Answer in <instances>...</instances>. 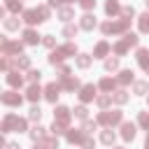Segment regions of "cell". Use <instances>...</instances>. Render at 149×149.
<instances>
[{
    "label": "cell",
    "instance_id": "obj_1",
    "mask_svg": "<svg viewBox=\"0 0 149 149\" xmlns=\"http://www.w3.org/2000/svg\"><path fill=\"white\" fill-rule=\"evenodd\" d=\"M9 128L23 130V128H26V123H23L21 119H16V116H7V119H5V123H2V130H9Z\"/></svg>",
    "mask_w": 149,
    "mask_h": 149
},
{
    "label": "cell",
    "instance_id": "obj_2",
    "mask_svg": "<svg viewBox=\"0 0 149 149\" xmlns=\"http://www.w3.org/2000/svg\"><path fill=\"white\" fill-rule=\"evenodd\" d=\"M2 102H5V105H19V102H21V95H16V93H5V95H2Z\"/></svg>",
    "mask_w": 149,
    "mask_h": 149
},
{
    "label": "cell",
    "instance_id": "obj_3",
    "mask_svg": "<svg viewBox=\"0 0 149 149\" xmlns=\"http://www.w3.org/2000/svg\"><path fill=\"white\" fill-rule=\"evenodd\" d=\"M58 91H61V86L49 84V86H47V98H49V100H56V98H58Z\"/></svg>",
    "mask_w": 149,
    "mask_h": 149
},
{
    "label": "cell",
    "instance_id": "obj_4",
    "mask_svg": "<svg viewBox=\"0 0 149 149\" xmlns=\"http://www.w3.org/2000/svg\"><path fill=\"white\" fill-rule=\"evenodd\" d=\"M119 119H121L119 112H114V114H102V116H100V121H105V123H116Z\"/></svg>",
    "mask_w": 149,
    "mask_h": 149
},
{
    "label": "cell",
    "instance_id": "obj_5",
    "mask_svg": "<svg viewBox=\"0 0 149 149\" xmlns=\"http://www.w3.org/2000/svg\"><path fill=\"white\" fill-rule=\"evenodd\" d=\"M123 137H126V140H133V137H135V126H133V123H126V126H123Z\"/></svg>",
    "mask_w": 149,
    "mask_h": 149
},
{
    "label": "cell",
    "instance_id": "obj_6",
    "mask_svg": "<svg viewBox=\"0 0 149 149\" xmlns=\"http://www.w3.org/2000/svg\"><path fill=\"white\" fill-rule=\"evenodd\" d=\"M93 93H95V88H93V86H84V88H81V100H91V98H93Z\"/></svg>",
    "mask_w": 149,
    "mask_h": 149
},
{
    "label": "cell",
    "instance_id": "obj_7",
    "mask_svg": "<svg viewBox=\"0 0 149 149\" xmlns=\"http://www.w3.org/2000/svg\"><path fill=\"white\" fill-rule=\"evenodd\" d=\"M81 26H84V28H86V30H88V28H93V26H95V19H93V16H91V14H86V16H84V19H81Z\"/></svg>",
    "mask_w": 149,
    "mask_h": 149
},
{
    "label": "cell",
    "instance_id": "obj_8",
    "mask_svg": "<svg viewBox=\"0 0 149 149\" xmlns=\"http://www.w3.org/2000/svg\"><path fill=\"white\" fill-rule=\"evenodd\" d=\"M56 116H58L61 123H65V121H68V109H65V107H58V109H56Z\"/></svg>",
    "mask_w": 149,
    "mask_h": 149
},
{
    "label": "cell",
    "instance_id": "obj_9",
    "mask_svg": "<svg viewBox=\"0 0 149 149\" xmlns=\"http://www.w3.org/2000/svg\"><path fill=\"white\" fill-rule=\"evenodd\" d=\"M23 37H26V42H28V44H35V42H37V35H35L33 30H26V33H23Z\"/></svg>",
    "mask_w": 149,
    "mask_h": 149
},
{
    "label": "cell",
    "instance_id": "obj_10",
    "mask_svg": "<svg viewBox=\"0 0 149 149\" xmlns=\"http://www.w3.org/2000/svg\"><path fill=\"white\" fill-rule=\"evenodd\" d=\"M137 56H140V63H142L144 68H149V58H147V56H149V51H144V49H140V54H137Z\"/></svg>",
    "mask_w": 149,
    "mask_h": 149
},
{
    "label": "cell",
    "instance_id": "obj_11",
    "mask_svg": "<svg viewBox=\"0 0 149 149\" xmlns=\"http://www.w3.org/2000/svg\"><path fill=\"white\" fill-rule=\"evenodd\" d=\"M105 9H107V14H116V12H119V5H116V2H114V0H109V2H107V7H105Z\"/></svg>",
    "mask_w": 149,
    "mask_h": 149
},
{
    "label": "cell",
    "instance_id": "obj_12",
    "mask_svg": "<svg viewBox=\"0 0 149 149\" xmlns=\"http://www.w3.org/2000/svg\"><path fill=\"white\" fill-rule=\"evenodd\" d=\"M7 81H9V84H12V86H19V84H21V77H19V74H16V72H12V74H9V77H7Z\"/></svg>",
    "mask_w": 149,
    "mask_h": 149
},
{
    "label": "cell",
    "instance_id": "obj_13",
    "mask_svg": "<svg viewBox=\"0 0 149 149\" xmlns=\"http://www.w3.org/2000/svg\"><path fill=\"white\" fill-rule=\"evenodd\" d=\"M28 98H30V100H37V98H40V88H37V86H30V88H28Z\"/></svg>",
    "mask_w": 149,
    "mask_h": 149
},
{
    "label": "cell",
    "instance_id": "obj_14",
    "mask_svg": "<svg viewBox=\"0 0 149 149\" xmlns=\"http://www.w3.org/2000/svg\"><path fill=\"white\" fill-rule=\"evenodd\" d=\"M30 135H33V140H40V137H44V128H40V126H37V128H33V133H30Z\"/></svg>",
    "mask_w": 149,
    "mask_h": 149
},
{
    "label": "cell",
    "instance_id": "obj_15",
    "mask_svg": "<svg viewBox=\"0 0 149 149\" xmlns=\"http://www.w3.org/2000/svg\"><path fill=\"white\" fill-rule=\"evenodd\" d=\"M51 133H54V135H61V133H63V123H61V121H58V123L54 121V126H51Z\"/></svg>",
    "mask_w": 149,
    "mask_h": 149
},
{
    "label": "cell",
    "instance_id": "obj_16",
    "mask_svg": "<svg viewBox=\"0 0 149 149\" xmlns=\"http://www.w3.org/2000/svg\"><path fill=\"white\" fill-rule=\"evenodd\" d=\"M7 7H9L12 12H19V7H21V2H19V0H7Z\"/></svg>",
    "mask_w": 149,
    "mask_h": 149
},
{
    "label": "cell",
    "instance_id": "obj_17",
    "mask_svg": "<svg viewBox=\"0 0 149 149\" xmlns=\"http://www.w3.org/2000/svg\"><path fill=\"white\" fill-rule=\"evenodd\" d=\"M140 28H142L144 33L149 30V14H144V16H142V21H140Z\"/></svg>",
    "mask_w": 149,
    "mask_h": 149
},
{
    "label": "cell",
    "instance_id": "obj_18",
    "mask_svg": "<svg viewBox=\"0 0 149 149\" xmlns=\"http://www.w3.org/2000/svg\"><path fill=\"white\" fill-rule=\"evenodd\" d=\"M40 116H42V112H40V107H33V109H30V119H35V121H40Z\"/></svg>",
    "mask_w": 149,
    "mask_h": 149
},
{
    "label": "cell",
    "instance_id": "obj_19",
    "mask_svg": "<svg viewBox=\"0 0 149 149\" xmlns=\"http://www.w3.org/2000/svg\"><path fill=\"white\" fill-rule=\"evenodd\" d=\"M77 86H79L77 79H65V88H77Z\"/></svg>",
    "mask_w": 149,
    "mask_h": 149
},
{
    "label": "cell",
    "instance_id": "obj_20",
    "mask_svg": "<svg viewBox=\"0 0 149 149\" xmlns=\"http://www.w3.org/2000/svg\"><path fill=\"white\" fill-rule=\"evenodd\" d=\"M100 86H102L105 91H109V88L114 86V81H112V79H102V81H100Z\"/></svg>",
    "mask_w": 149,
    "mask_h": 149
},
{
    "label": "cell",
    "instance_id": "obj_21",
    "mask_svg": "<svg viewBox=\"0 0 149 149\" xmlns=\"http://www.w3.org/2000/svg\"><path fill=\"white\" fill-rule=\"evenodd\" d=\"M112 140H114V133H109V130H105V133H102V142H107V144H109Z\"/></svg>",
    "mask_w": 149,
    "mask_h": 149
},
{
    "label": "cell",
    "instance_id": "obj_22",
    "mask_svg": "<svg viewBox=\"0 0 149 149\" xmlns=\"http://www.w3.org/2000/svg\"><path fill=\"white\" fill-rule=\"evenodd\" d=\"M140 123H142L144 128H149V114H144V112H142V114H140Z\"/></svg>",
    "mask_w": 149,
    "mask_h": 149
},
{
    "label": "cell",
    "instance_id": "obj_23",
    "mask_svg": "<svg viewBox=\"0 0 149 149\" xmlns=\"http://www.w3.org/2000/svg\"><path fill=\"white\" fill-rule=\"evenodd\" d=\"M135 91H137V93H144V91H147V84H144V81H137V84H135Z\"/></svg>",
    "mask_w": 149,
    "mask_h": 149
},
{
    "label": "cell",
    "instance_id": "obj_24",
    "mask_svg": "<svg viewBox=\"0 0 149 149\" xmlns=\"http://www.w3.org/2000/svg\"><path fill=\"white\" fill-rule=\"evenodd\" d=\"M105 51H107V44H105V42H102V44H98V49H95V54H98V56H102Z\"/></svg>",
    "mask_w": 149,
    "mask_h": 149
},
{
    "label": "cell",
    "instance_id": "obj_25",
    "mask_svg": "<svg viewBox=\"0 0 149 149\" xmlns=\"http://www.w3.org/2000/svg\"><path fill=\"white\" fill-rule=\"evenodd\" d=\"M88 63H91V58H88V56H79V65H81V68H86Z\"/></svg>",
    "mask_w": 149,
    "mask_h": 149
},
{
    "label": "cell",
    "instance_id": "obj_26",
    "mask_svg": "<svg viewBox=\"0 0 149 149\" xmlns=\"http://www.w3.org/2000/svg\"><path fill=\"white\" fill-rule=\"evenodd\" d=\"M28 79H30V81L40 79V72H37V70H30V72H28Z\"/></svg>",
    "mask_w": 149,
    "mask_h": 149
},
{
    "label": "cell",
    "instance_id": "obj_27",
    "mask_svg": "<svg viewBox=\"0 0 149 149\" xmlns=\"http://www.w3.org/2000/svg\"><path fill=\"white\" fill-rule=\"evenodd\" d=\"M16 26H19V21H16V19H9V21H7V28H9V30H14Z\"/></svg>",
    "mask_w": 149,
    "mask_h": 149
},
{
    "label": "cell",
    "instance_id": "obj_28",
    "mask_svg": "<svg viewBox=\"0 0 149 149\" xmlns=\"http://www.w3.org/2000/svg\"><path fill=\"white\" fill-rule=\"evenodd\" d=\"M16 65H21V68H28V58L23 56V58H16Z\"/></svg>",
    "mask_w": 149,
    "mask_h": 149
},
{
    "label": "cell",
    "instance_id": "obj_29",
    "mask_svg": "<svg viewBox=\"0 0 149 149\" xmlns=\"http://www.w3.org/2000/svg\"><path fill=\"white\" fill-rule=\"evenodd\" d=\"M116 65H119V63H116V58H109V61H107V70H114Z\"/></svg>",
    "mask_w": 149,
    "mask_h": 149
},
{
    "label": "cell",
    "instance_id": "obj_30",
    "mask_svg": "<svg viewBox=\"0 0 149 149\" xmlns=\"http://www.w3.org/2000/svg\"><path fill=\"white\" fill-rule=\"evenodd\" d=\"M114 100H116V102H123V100H126V93H123V91H119V93L114 95Z\"/></svg>",
    "mask_w": 149,
    "mask_h": 149
},
{
    "label": "cell",
    "instance_id": "obj_31",
    "mask_svg": "<svg viewBox=\"0 0 149 149\" xmlns=\"http://www.w3.org/2000/svg\"><path fill=\"white\" fill-rule=\"evenodd\" d=\"M61 16H63V19H70V16H72V12L65 7V9H61Z\"/></svg>",
    "mask_w": 149,
    "mask_h": 149
},
{
    "label": "cell",
    "instance_id": "obj_32",
    "mask_svg": "<svg viewBox=\"0 0 149 149\" xmlns=\"http://www.w3.org/2000/svg\"><path fill=\"white\" fill-rule=\"evenodd\" d=\"M130 74H133V72H128V70L121 72V81H130Z\"/></svg>",
    "mask_w": 149,
    "mask_h": 149
},
{
    "label": "cell",
    "instance_id": "obj_33",
    "mask_svg": "<svg viewBox=\"0 0 149 149\" xmlns=\"http://www.w3.org/2000/svg\"><path fill=\"white\" fill-rule=\"evenodd\" d=\"M74 114H77V116H81V119H84V116H86V109H84V107H77V109H74Z\"/></svg>",
    "mask_w": 149,
    "mask_h": 149
},
{
    "label": "cell",
    "instance_id": "obj_34",
    "mask_svg": "<svg viewBox=\"0 0 149 149\" xmlns=\"http://www.w3.org/2000/svg\"><path fill=\"white\" fill-rule=\"evenodd\" d=\"M68 140H70V142H79V133H70Z\"/></svg>",
    "mask_w": 149,
    "mask_h": 149
},
{
    "label": "cell",
    "instance_id": "obj_35",
    "mask_svg": "<svg viewBox=\"0 0 149 149\" xmlns=\"http://www.w3.org/2000/svg\"><path fill=\"white\" fill-rule=\"evenodd\" d=\"M84 130H86V133H93V130H95V123H86Z\"/></svg>",
    "mask_w": 149,
    "mask_h": 149
},
{
    "label": "cell",
    "instance_id": "obj_36",
    "mask_svg": "<svg viewBox=\"0 0 149 149\" xmlns=\"http://www.w3.org/2000/svg\"><path fill=\"white\" fill-rule=\"evenodd\" d=\"M65 35H68V37H72V35H74V28H72V26H68V28H65Z\"/></svg>",
    "mask_w": 149,
    "mask_h": 149
},
{
    "label": "cell",
    "instance_id": "obj_37",
    "mask_svg": "<svg viewBox=\"0 0 149 149\" xmlns=\"http://www.w3.org/2000/svg\"><path fill=\"white\" fill-rule=\"evenodd\" d=\"M44 44H47V47H54V37L47 35V37H44Z\"/></svg>",
    "mask_w": 149,
    "mask_h": 149
},
{
    "label": "cell",
    "instance_id": "obj_38",
    "mask_svg": "<svg viewBox=\"0 0 149 149\" xmlns=\"http://www.w3.org/2000/svg\"><path fill=\"white\" fill-rule=\"evenodd\" d=\"M81 5H84V7H93V5H95V0H81Z\"/></svg>",
    "mask_w": 149,
    "mask_h": 149
},
{
    "label": "cell",
    "instance_id": "obj_39",
    "mask_svg": "<svg viewBox=\"0 0 149 149\" xmlns=\"http://www.w3.org/2000/svg\"><path fill=\"white\" fill-rule=\"evenodd\" d=\"M35 149H44V144H42V147H35Z\"/></svg>",
    "mask_w": 149,
    "mask_h": 149
},
{
    "label": "cell",
    "instance_id": "obj_40",
    "mask_svg": "<svg viewBox=\"0 0 149 149\" xmlns=\"http://www.w3.org/2000/svg\"><path fill=\"white\" fill-rule=\"evenodd\" d=\"M147 149H149V137H147Z\"/></svg>",
    "mask_w": 149,
    "mask_h": 149
},
{
    "label": "cell",
    "instance_id": "obj_41",
    "mask_svg": "<svg viewBox=\"0 0 149 149\" xmlns=\"http://www.w3.org/2000/svg\"><path fill=\"white\" fill-rule=\"evenodd\" d=\"M147 7H149V0H147Z\"/></svg>",
    "mask_w": 149,
    "mask_h": 149
}]
</instances>
